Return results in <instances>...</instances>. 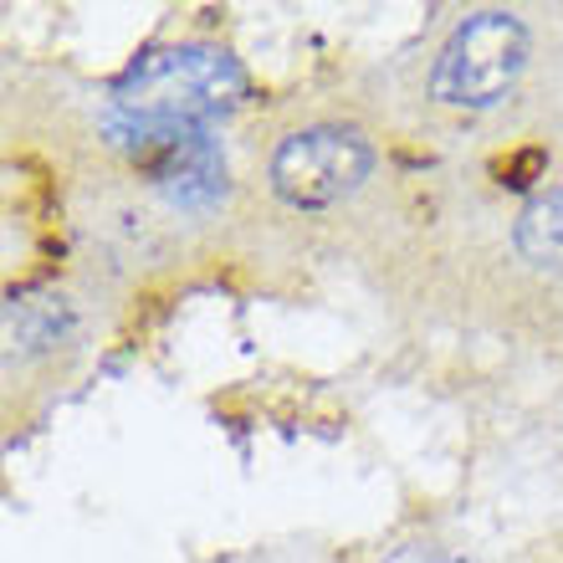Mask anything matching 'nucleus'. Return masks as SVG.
<instances>
[{"mask_svg": "<svg viewBox=\"0 0 563 563\" xmlns=\"http://www.w3.org/2000/svg\"><path fill=\"white\" fill-rule=\"evenodd\" d=\"M522 57H528V31H522L518 15L476 11L441 46L435 73H430V92L451 108H492L518 82Z\"/></svg>", "mask_w": 563, "mask_h": 563, "instance_id": "f03ea898", "label": "nucleus"}, {"mask_svg": "<svg viewBox=\"0 0 563 563\" xmlns=\"http://www.w3.org/2000/svg\"><path fill=\"white\" fill-rule=\"evenodd\" d=\"M374 169V148L354 129H297L277 144L272 154V190L297 210H328L349 200V195L369 179Z\"/></svg>", "mask_w": 563, "mask_h": 563, "instance_id": "7ed1b4c3", "label": "nucleus"}, {"mask_svg": "<svg viewBox=\"0 0 563 563\" xmlns=\"http://www.w3.org/2000/svg\"><path fill=\"white\" fill-rule=\"evenodd\" d=\"M246 98V73L221 46H164L139 57L113 88V103L139 123H195L231 113Z\"/></svg>", "mask_w": 563, "mask_h": 563, "instance_id": "f257e3e1", "label": "nucleus"}, {"mask_svg": "<svg viewBox=\"0 0 563 563\" xmlns=\"http://www.w3.org/2000/svg\"><path fill=\"white\" fill-rule=\"evenodd\" d=\"M549 169V148H518L512 159L503 164V185H512V190H522V185H533L538 175Z\"/></svg>", "mask_w": 563, "mask_h": 563, "instance_id": "423d86ee", "label": "nucleus"}, {"mask_svg": "<svg viewBox=\"0 0 563 563\" xmlns=\"http://www.w3.org/2000/svg\"><path fill=\"white\" fill-rule=\"evenodd\" d=\"M5 339L15 354H52L57 343L73 339V308L62 297H11Z\"/></svg>", "mask_w": 563, "mask_h": 563, "instance_id": "39448f33", "label": "nucleus"}, {"mask_svg": "<svg viewBox=\"0 0 563 563\" xmlns=\"http://www.w3.org/2000/svg\"><path fill=\"white\" fill-rule=\"evenodd\" d=\"M512 246L533 272L563 277V185L543 190L522 206L518 225H512Z\"/></svg>", "mask_w": 563, "mask_h": 563, "instance_id": "20e7f679", "label": "nucleus"}]
</instances>
